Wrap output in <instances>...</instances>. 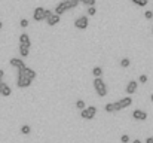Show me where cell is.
Wrapping results in <instances>:
<instances>
[{"label": "cell", "instance_id": "6da1fadb", "mask_svg": "<svg viewBox=\"0 0 153 143\" xmlns=\"http://www.w3.org/2000/svg\"><path fill=\"white\" fill-rule=\"evenodd\" d=\"M31 79H28L24 73V67L23 69H18V76H17V85L18 88H28L31 85Z\"/></svg>", "mask_w": 153, "mask_h": 143}, {"label": "cell", "instance_id": "7a4b0ae2", "mask_svg": "<svg viewBox=\"0 0 153 143\" xmlns=\"http://www.w3.org/2000/svg\"><path fill=\"white\" fill-rule=\"evenodd\" d=\"M92 84H94L95 92H97L100 97H106V95H107V85L104 84V81H103L101 78H95Z\"/></svg>", "mask_w": 153, "mask_h": 143}, {"label": "cell", "instance_id": "3957f363", "mask_svg": "<svg viewBox=\"0 0 153 143\" xmlns=\"http://www.w3.org/2000/svg\"><path fill=\"white\" fill-rule=\"evenodd\" d=\"M95 115H97V107H94V106H89V107H85L80 110L82 119H94Z\"/></svg>", "mask_w": 153, "mask_h": 143}, {"label": "cell", "instance_id": "277c9868", "mask_svg": "<svg viewBox=\"0 0 153 143\" xmlns=\"http://www.w3.org/2000/svg\"><path fill=\"white\" fill-rule=\"evenodd\" d=\"M88 24H89V20H88L86 15H82V17L76 18V21H74V27H76L77 30H86V29H88Z\"/></svg>", "mask_w": 153, "mask_h": 143}, {"label": "cell", "instance_id": "5b68a950", "mask_svg": "<svg viewBox=\"0 0 153 143\" xmlns=\"http://www.w3.org/2000/svg\"><path fill=\"white\" fill-rule=\"evenodd\" d=\"M33 20L34 21H37V23H40V21H45V9L43 8H36L34 11H33Z\"/></svg>", "mask_w": 153, "mask_h": 143}, {"label": "cell", "instance_id": "8992f818", "mask_svg": "<svg viewBox=\"0 0 153 143\" xmlns=\"http://www.w3.org/2000/svg\"><path fill=\"white\" fill-rule=\"evenodd\" d=\"M137 88H138V82H137V81H129V82L126 84L125 91H126L128 95H131V94H134V92L137 91Z\"/></svg>", "mask_w": 153, "mask_h": 143}, {"label": "cell", "instance_id": "52a82bcc", "mask_svg": "<svg viewBox=\"0 0 153 143\" xmlns=\"http://www.w3.org/2000/svg\"><path fill=\"white\" fill-rule=\"evenodd\" d=\"M104 110L109 112V113H111V112H119V110H122V109H120V106H119L117 101H113V103H107V104L104 106Z\"/></svg>", "mask_w": 153, "mask_h": 143}, {"label": "cell", "instance_id": "ba28073f", "mask_svg": "<svg viewBox=\"0 0 153 143\" xmlns=\"http://www.w3.org/2000/svg\"><path fill=\"white\" fill-rule=\"evenodd\" d=\"M132 118H134L135 121H146V119H147V113H146L144 110L135 109V110L132 112Z\"/></svg>", "mask_w": 153, "mask_h": 143}, {"label": "cell", "instance_id": "9c48e42d", "mask_svg": "<svg viewBox=\"0 0 153 143\" xmlns=\"http://www.w3.org/2000/svg\"><path fill=\"white\" fill-rule=\"evenodd\" d=\"M60 21H61V17H60V15H57L55 12H52V15L46 18L48 26H57V24H60Z\"/></svg>", "mask_w": 153, "mask_h": 143}, {"label": "cell", "instance_id": "30bf717a", "mask_svg": "<svg viewBox=\"0 0 153 143\" xmlns=\"http://www.w3.org/2000/svg\"><path fill=\"white\" fill-rule=\"evenodd\" d=\"M9 64H11L12 67H15L17 70H18V69H23V67H26V63H24V60H21V58H11Z\"/></svg>", "mask_w": 153, "mask_h": 143}, {"label": "cell", "instance_id": "8fae6325", "mask_svg": "<svg viewBox=\"0 0 153 143\" xmlns=\"http://www.w3.org/2000/svg\"><path fill=\"white\" fill-rule=\"evenodd\" d=\"M20 45L27 46V48L31 46V40H30V36H28L27 33H23V34L20 36Z\"/></svg>", "mask_w": 153, "mask_h": 143}, {"label": "cell", "instance_id": "7c38bea8", "mask_svg": "<svg viewBox=\"0 0 153 143\" xmlns=\"http://www.w3.org/2000/svg\"><path fill=\"white\" fill-rule=\"evenodd\" d=\"M119 106H120V109H125V107H129L131 104H132V98L129 97V95H126V97H123V98H120L119 101Z\"/></svg>", "mask_w": 153, "mask_h": 143}, {"label": "cell", "instance_id": "4fadbf2b", "mask_svg": "<svg viewBox=\"0 0 153 143\" xmlns=\"http://www.w3.org/2000/svg\"><path fill=\"white\" fill-rule=\"evenodd\" d=\"M54 12L57 14V15H63V14H66L67 12V8H66V3L64 2H61V3H58L57 6H55V9H54Z\"/></svg>", "mask_w": 153, "mask_h": 143}, {"label": "cell", "instance_id": "5bb4252c", "mask_svg": "<svg viewBox=\"0 0 153 143\" xmlns=\"http://www.w3.org/2000/svg\"><path fill=\"white\" fill-rule=\"evenodd\" d=\"M24 73H26V76H27L28 79H31V81H34V79H36V76H37V73H36L31 67H27V66L24 67Z\"/></svg>", "mask_w": 153, "mask_h": 143}, {"label": "cell", "instance_id": "9a60e30c", "mask_svg": "<svg viewBox=\"0 0 153 143\" xmlns=\"http://www.w3.org/2000/svg\"><path fill=\"white\" fill-rule=\"evenodd\" d=\"M63 2L66 3L67 11H70V9H76L77 5H79V2H74V0H63Z\"/></svg>", "mask_w": 153, "mask_h": 143}, {"label": "cell", "instance_id": "2e32d148", "mask_svg": "<svg viewBox=\"0 0 153 143\" xmlns=\"http://www.w3.org/2000/svg\"><path fill=\"white\" fill-rule=\"evenodd\" d=\"M12 94V88L8 85V84H5L3 85V88H2V91H0V95H3V97H9Z\"/></svg>", "mask_w": 153, "mask_h": 143}, {"label": "cell", "instance_id": "e0dca14e", "mask_svg": "<svg viewBox=\"0 0 153 143\" xmlns=\"http://www.w3.org/2000/svg\"><path fill=\"white\" fill-rule=\"evenodd\" d=\"M20 54H21V57H23V58L28 57V55H30V48H27V46H23V45H20Z\"/></svg>", "mask_w": 153, "mask_h": 143}, {"label": "cell", "instance_id": "ac0fdd59", "mask_svg": "<svg viewBox=\"0 0 153 143\" xmlns=\"http://www.w3.org/2000/svg\"><path fill=\"white\" fill-rule=\"evenodd\" d=\"M92 75H94L95 78H101V75H103V69H101L100 66L94 67V69H92Z\"/></svg>", "mask_w": 153, "mask_h": 143}, {"label": "cell", "instance_id": "d6986e66", "mask_svg": "<svg viewBox=\"0 0 153 143\" xmlns=\"http://www.w3.org/2000/svg\"><path fill=\"white\" fill-rule=\"evenodd\" d=\"M129 64H131V60H129V58H122V60H120V67H122V69H128Z\"/></svg>", "mask_w": 153, "mask_h": 143}, {"label": "cell", "instance_id": "ffe728a7", "mask_svg": "<svg viewBox=\"0 0 153 143\" xmlns=\"http://www.w3.org/2000/svg\"><path fill=\"white\" fill-rule=\"evenodd\" d=\"M132 2H134L137 6H140V8H144V6H147L149 0H132Z\"/></svg>", "mask_w": 153, "mask_h": 143}, {"label": "cell", "instance_id": "44dd1931", "mask_svg": "<svg viewBox=\"0 0 153 143\" xmlns=\"http://www.w3.org/2000/svg\"><path fill=\"white\" fill-rule=\"evenodd\" d=\"M30 133H31V127H30V125H23V127H21V134L27 136V134H30Z\"/></svg>", "mask_w": 153, "mask_h": 143}, {"label": "cell", "instance_id": "7402d4cb", "mask_svg": "<svg viewBox=\"0 0 153 143\" xmlns=\"http://www.w3.org/2000/svg\"><path fill=\"white\" fill-rule=\"evenodd\" d=\"M76 107H77L79 110H82V109H85V107H86V104H85V101H83V100H77V101H76Z\"/></svg>", "mask_w": 153, "mask_h": 143}, {"label": "cell", "instance_id": "603a6c76", "mask_svg": "<svg viewBox=\"0 0 153 143\" xmlns=\"http://www.w3.org/2000/svg\"><path fill=\"white\" fill-rule=\"evenodd\" d=\"M88 15H91V17H94L95 14H97V9H95V6H88Z\"/></svg>", "mask_w": 153, "mask_h": 143}, {"label": "cell", "instance_id": "cb8c5ba5", "mask_svg": "<svg viewBox=\"0 0 153 143\" xmlns=\"http://www.w3.org/2000/svg\"><path fill=\"white\" fill-rule=\"evenodd\" d=\"M80 2L86 6H95V0H80Z\"/></svg>", "mask_w": 153, "mask_h": 143}, {"label": "cell", "instance_id": "d4e9b609", "mask_svg": "<svg viewBox=\"0 0 153 143\" xmlns=\"http://www.w3.org/2000/svg\"><path fill=\"white\" fill-rule=\"evenodd\" d=\"M20 26H21L23 29H27V27H28V20H26V18H23V20L20 21Z\"/></svg>", "mask_w": 153, "mask_h": 143}, {"label": "cell", "instance_id": "484cf974", "mask_svg": "<svg viewBox=\"0 0 153 143\" xmlns=\"http://www.w3.org/2000/svg\"><path fill=\"white\" fill-rule=\"evenodd\" d=\"M147 79H149V78H147V75H140L138 82H140V84H146V82H147Z\"/></svg>", "mask_w": 153, "mask_h": 143}, {"label": "cell", "instance_id": "4316f807", "mask_svg": "<svg viewBox=\"0 0 153 143\" xmlns=\"http://www.w3.org/2000/svg\"><path fill=\"white\" fill-rule=\"evenodd\" d=\"M144 17H146V20H153V12H152V11H146V12H144Z\"/></svg>", "mask_w": 153, "mask_h": 143}, {"label": "cell", "instance_id": "83f0119b", "mask_svg": "<svg viewBox=\"0 0 153 143\" xmlns=\"http://www.w3.org/2000/svg\"><path fill=\"white\" fill-rule=\"evenodd\" d=\"M120 142H122V143H129V136H128V134H123V136L120 137Z\"/></svg>", "mask_w": 153, "mask_h": 143}, {"label": "cell", "instance_id": "f1b7e54d", "mask_svg": "<svg viewBox=\"0 0 153 143\" xmlns=\"http://www.w3.org/2000/svg\"><path fill=\"white\" fill-rule=\"evenodd\" d=\"M52 15V11H49V9H45V21H46V18L48 17H51Z\"/></svg>", "mask_w": 153, "mask_h": 143}, {"label": "cell", "instance_id": "f546056e", "mask_svg": "<svg viewBox=\"0 0 153 143\" xmlns=\"http://www.w3.org/2000/svg\"><path fill=\"white\" fill-rule=\"evenodd\" d=\"M146 143H153V137H147V139H146Z\"/></svg>", "mask_w": 153, "mask_h": 143}, {"label": "cell", "instance_id": "4dcf8cb0", "mask_svg": "<svg viewBox=\"0 0 153 143\" xmlns=\"http://www.w3.org/2000/svg\"><path fill=\"white\" fill-rule=\"evenodd\" d=\"M3 85H5V82H3V79H0V91H2V88H3Z\"/></svg>", "mask_w": 153, "mask_h": 143}, {"label": "cell", "instance_id": "1f68e13d", "mask_svg": "<svg viewBox=\"0 0 153 143\" xmlns=\"http://www.w3.org/2000/svg\"><path fill=\"white\" fill-rule=\"evenodd\" d=\"M3 76H5V72H3L2 69H0V79H3Z\"/></svg>", "mask_w": 153, "mask_h": 143}, {"label": "cell", "instance_id": "d6a6232c", "mask_svg": "<svg viewBox=\"0 0 153 143\" xmlns=\"http://www.w3.org/2000/svg\"><path fill=\"white\" fill-rule=\"evenodd\" d=\"M132 143H141V140H140V139H135V140H134Z\"/></svg>", "mask_w": 153, "mask_h": 143}, {"label": "cell", "instance_id": "836d02e7", "mask_svg": "<svg viewBox=\"0 0 153 143\" xmlns=\"http://www.w3.org/2000/svg\"><path fill=\"white\" fill-rule=\"evenodd\" d=\"M2 29H3V23H2V21H0V30H2Z\"/></svg>", "mask_w": 153, "mask_h": 143}, {"label": "cell", "instance_id": "e575fe53", "mask_svg": "<svg viewBox=\"0 0 153 143\" xmlns=\"http://www.w3.org/2000/svg\"><path fill=\"white\" fill-rule=\"evenodd\" d=\"M150 100H152V103H153V94H152V95H150Z\"/></svg>", "mask_w": 153, "mask_h": 143}, {"label": "cell", "instance_id": "d590c367", "mask_svg": "<svg viewBox=\"0 0 153 143\" xmlns=\"http://www.w3.org/2000/svg\"><path fill=\"white\" fill-rule=\"evenodd\" d=\"M74 2H79V3H80V0H74Z\"/></svg>", "mask_w": 153, "mask_h": 143}, {"label": "cell", "instance_id": "8d00e7d4", "mask_svg": "<svg viewBox=\"0 0 153 143\" xmlns=\"http://www.w3.org/2000/svg\"><path fill=\"white\" fill-rule=\"evenodd\" d=\"M152 34H153V27H152Z\"/></svg>", "mask_w": 153, "mask_h": 143}]
</instances>
